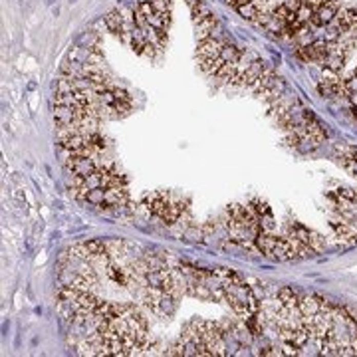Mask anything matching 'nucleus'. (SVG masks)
Returning <instances> with one entry per match:
<instances>
[{
	"label": "nucleus",
	"mask_w": 357,
	"mask_h": 357,
	"mask_svg": "<svg viewBox=\"0 0 357 357\" xmlns=\"http://www.w3.org/2000/svg\"><path fill=\"white\" fill-rule=\"evenodd\" d=\"M329 226H331L333 234H335V238H338L340 242L347 244V246H351V244H355L357 242V230L351 224L343 223V221H331Z\"/></svg>",
	"instance_id": "nucleus-1"
},
{
	"label": "nucleus",
	"mask_w": 357,
	"mask_h": 357,
	"mask_svg": "<svg viewBox=\"0 0 357 357\" xmlns=\"http://www.w3.org/2000/svg\"><path fill=\"white\" fill-rule=\"evenodd\" d=\"M223 42H219L214 36H208L203 38L199 42V56L201 58H221V52H223Z\"/></svg>",
	"instance_id": "nucleus-2"
},
{
	"label": "nucleus",
	"mask_w": 357,
	"mask_h": 357,
	"mask_svg": "<svg viewBox=\"0 0 357 357\" xmlns=\"http://www.w3.org/2000/svg\"><path fill=\"white\" fill-rule=\"evenodd\" d=\"M238 12L244 16L246 20H252V22L256 20V18H258V14H260V10H258V8L254 6L252 2H248V4H242V6H238Z\"/></svg>",
	"instance_id": "nucleus-4"
},
{
	"label": "nucleus",
	"mask_w": 357,
	"mask_h": 357,
	"mask_svg": "<svg viewBox=\"0 0 357 357\" xmlns=\"http://www.w3.org/2000/svg\"><path fill=\"white\" fill-rule=\"evenodd\" d=\"M221 58L228 64H238L240 58H242V52L238 50L236 46H230V44H224L223 46V52H221Z\"/></svg>",
	"instance_id": "nucleus-3"
},
{
	"label": "nucleus",
	"mask_w": 357,
	"mask_h": 357,
	"mask_svg": "<svg viewBox=\"0 0 357 357\" xmlns=\"http://www.w3.org/2000/svg\"><path fill=\"white\" fill-rule=\"evenodd\" d=\"M199 2H201V0H187V4H189V6H191V8H193V6H196V4H199Z\"/></svg>",
	"instance_id": "nucleus-5"
}]
</instances>
